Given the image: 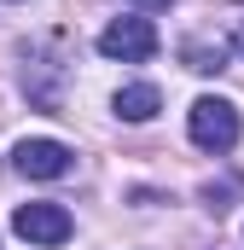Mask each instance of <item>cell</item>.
I'll use <instances>...</instances> for the list:
<instances>
[{"mask_svg": "<svg viewBox=\"0 0 244 250\" xmlns=\"http://www.w3.org/2000/svg\"><path fill=\"white\" fill-rule=\"evenodd\" d=\"M186 134H192V146L198 151H233L239 146V105L233 99H221V93H203V99H192V111H186Z\"/></svg>", "mask_w": 244, "mask_h": 250, "instance_id": "cell-1", "label": "cell"}, {"mask_svg": "<svg viewBox=\"0 0 244 250\" xmlns=\"http://www.w3.org/2000/svg\"><path fill=\"white\" fill-rule=\"evenodd\" d=\"M99 53L105 59H122V64H145L157 53V23L151 18H111L99 29Z\"/></svg>", "mask_w": 244, "mask_h": 250, "instance_id": "cell-2", "label": "cell"}, {"mask_svg": "<svg viewBox=\"0 0 244 250\" xmlns=\"http://www.w3.org/2000/svg\"><path fill=\"white\" fill-rule=\"evenodd\" d=\"M12 233L29 239V245H64L76 233V221H70L64 204H18L12 209Z\"/></svg>", "mask_w": 244, "mask_h": 250, "instance_id": "cell-3", "label": "cell"}, {"mask_svg": "<svg viewBox=\"0 0 244 250\" xmlns=\"http://www.w3.org/2000/svg\"><path fill=\"white\" fill-rule=\"evenodd\" d=\"M70 163H76V151L64 140H18V151H12V169L29 181H59V175H70Z\"/></svg>", "mask_w": 244, "mask_h": 250, "instance_id": "cell-4", "label": "cell"}, {"mask_svg": "<svg viewBox=\"0 0 244 250\" xmlns=\"http://www.w3.org/2000/svg\"><path fill=\"white\" fill-rule=\"evenodd\" d=\"M111 111H117L122 123H151V117L163 111V93H157L151 82H128V87H117Z\"/></svg>", "mask_w": 244, "mask_h": 250, "instance_id": "cell-5", "label": "cell"}, {"mask_svg": "<svg viewBox=\"0 0 244 250\" xmlns=\"http://www.w3.org/2000/svg\"><path fill=\"white\" fill-rule=\"evenodd\" d=\"M181 59H186V70H198V76H215V70H227V47H221V41H186Z\"/></svg>", "mask_w": 244, "mask_h": 250, "instance_id": "cell-6", "label": "cell"}, {"mask_svg": "<svg viewBox=\"0 0 244 250\" xmlns=\"http://www.w3.org/2000/svg\"><path fill=\"white\" fill-rule=\"evenodd\" d=\"M233 47H239V53H244V23H239V35H233Z\"/></svg>", "mask_w": 244, "mask_h": 250, "instance_id": "cell-7", "label": "cell"}, {"mask_svg": "<svg viewBox=\"0 0 244 250\" xmlns=\"http://www.w3.org/2000/svg\"><path fill=\"white\" fill-rule=\"evenodd\" d=\"M140 6H169V0H140Z\"/></svg>", "mask_w": 244, "mask_h": 250, "instance_id": "cell-8", "label": "cell"}]
</instances>
